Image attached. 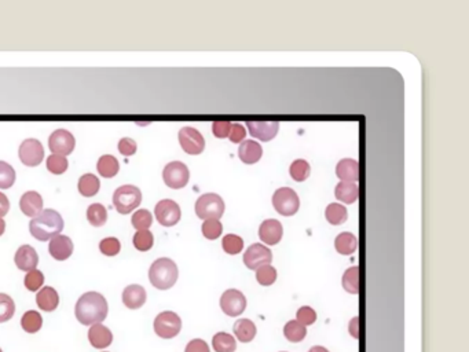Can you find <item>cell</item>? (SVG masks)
Returning <instances> with one entry per match:
<instances>
[{"label": "cell", "mask_w": 469, "mask_h": 352, "mask_svg": "<svg viewBox=\"0 0 469 352\" xmlns=\"http://www.w3.org/2000/svg\"><path fill=\"white\" fill-rule=\"evenodd\" d=\"M109 306L106 299L98 292L84 293L76 303L75 315L82 325L93 326L102 324L108 317Z\"/></svg>", "instance_id": "6da1fadb"}, {"label": "cell", "mask_w": 469, "mask_h": 352, "mask_svg": "<svg viewBox=\"0 0 469 352\" xmlns=\"http://www.w3.org/2000/svg\"><path fill=\"white\" fill-rule=\"evenodd\" d=\"M64 228L62 216L54 209H43L29 223L30 234L39 241H48Z\"/></svg>", "instance_id": "7a4b0ae2"}, {"label": "cell", "mask_w": 469, "mask_h": 352, "mask_svg": "<svg viewBox=\"0 0 469 352\" xmlns=\"http://www.w3.org/2000/svg\"><path fill=\"white\" fill-rule=\"evenodd\" d=\"M178 275V266L168 257L157 259L149 270V280L152 285L160 291L171 289L176 284Z\"/></svg>", "instance_id": "3957f363"}, {"label": "cell", "mask_w": 469, "mask_h": 352, "mask_svg": "<svg viewBox=\"0 0 469 352\" xmlns=\"http://www.w3.org/2000/svg\"><path fill=\"white\" fill-rule=\"evenodd\" d=\"M142 202V193L137 186L133 184H124L119 187L113 194V205L116 209L123 213L128 215L135 208L140 206Z\"/></svg>", "instance_id": "277c9868"}, {"label": "cell", "mask_w": 469, "mask_h": 352, "mask_svg": "<svg viewBox=\"0 0 469 352\" xmlns=\"http://www.w3.org/2000/svg\"><path fill=\"white\" fill-rule=\"evenodd\" d=\"M195 213L202 220H219L224 213V202L215 193L204 194L195 202Z\"/></svg>", "instance_id": "5b68a950"}, {"label": "cell", "mask_w": 469, "mask_h": 352, "mask_svg": "<svg viewBox=\"0 0 469 352\" xmlns=\"http://www.w3.org/2000/svg\"><path fill=\"white\" fill-rule=\"evenodd\" d=\"M273 205L280 215L292 216L299 211L300 201L295 190L289 187H281L273 195Z\"/></svg>", "instance_id": "8992f818"}, {"label": "cell", "mask_w": 469, "mask_h": 352, "mask_svg": "<svg viewBox=\"0 0 469 352\" xmlns=\"http://www.w3.org/2000/svg\"><path fill=\"white\" fill-rule=\"evenodd\" d=\"M153 326L158 338L173 339L180 333L182 320L172 311H164L157 315Z\"/></svg>", "instance_id": "52a82bcc"}, {"label": "cell", "mask_w": 469, "mask_h": 352, "mask_svg": "<svg viewBox=\"0 0 469 352\" xmlns=\"http://www.w3.org/2000/svg\"><path fill=\"white\" fill-rule=\"evenodd\" d=\"M162 179L165 184L171 188H183L190 179L189 168L180 162H172L165 166L162 171Z\"/></svg>", "instance_id": "ba28073f"}, {"label": "cell", "mask_w": 469, "mask_h": 352, "mask_svg": "<svg viewBox=\"0 0 469 352\" xmlns=\"http://www.w3.org/2000/svg\"><path fill=\"white\" fill-rule=\"evenodd\" d=\"M179 144L182 149L191 156L201 155L205 149V139L204 137L191 127H183L179 131Z\"/></svg>", "instance_id": "9c48e42d"}, {"label": "cell", "mask_w": 469, "mask_h": 352, "mask_svg": "<svg viewBox=\"0 0 469 352\" xmlns=\"http://www.w3.org/2000/svg\"><path fill=\"white\" fill-rule=\"evenodd\" d=\"M19 160L26 167H37L44 159L43 145L37 139H25L18 150Z\"/></svg>", "instance_id": "30bf717a"}, {"label": "cell", "mask_w": 469, "mask_h": 352, "mask_svg": "<svg viewBox=\"0 0 469 352\" xmlns=\"http://www.w3.org/2000/svg\"><path fill=\"white\" fill-rule=\"evenodd\" d=\"M220 309L229 317H238L247 309V299L237 289L226 291L220 297Z\"/></svg>", "instance_id": "8fae6325"}, {"label": "cell", "mask_w": 469, "mask_h": 352, "mask_svg": "<svg viewBox=\"0 0 469 352\" xmlns=\"http://www.w3.org/2000/svg\"><path fill=\"white\" fill-rule=\"evenodd\" d=\"M75 146H76V139L66 130H57L50 135L48 148L52 152V155L66 157L68 155L73 152Z\"/></svg>", "instance_id": "7c38bea8"}, {"label": "cell", "mask_w": 469, "mask_h": 352, "mask_svg": "<svg viewBox=\"0 0 469 352\" xmlns=\"http://www.w3.org/2000/svg\"><path fill=\"white\" fill-rule=\"evenodd\" d=\"M271 262H273L271 251L262 244L251 245L244 255V264L249 270H258L266 264H270Z\"/></svg>", "instance_id": "4fadbf2b"}, {"label": "cell", "mask_w": 469, "mask_h": 352, "mask_svg": "<svg viewBox=\"0 0 469 352\" xmlns=\"http://www.w3.org/2000/svg\"><path fill=\"white\" fill-rule=\"evenodd\" d=\"M155 213L158 223L165 227L175 226L180 220L182 215L179 205L172 199H161L157 202Z\"/></svg>", "instance_id": "5bb4252c"}, {"label": "cell", "mask_w": 469, "mask_h": 352, "mask_svg": "<svg viewBox=\"0 0 469 352\" xmlns=\"http://www.w3.org/2000/svg\"><path fill=\"white\" fill-rule=\"evenodd\" d=\"M249 134L263 142L274 139L278 134L280 124L277 121H248L247 123Z\"/></svg>", "instance_id": "9a60e30c"}, {"label": "cell", "mask_w": 469, "mask_h": 352, "mask_svg": "<svg viewBox=\"0 0 469 352\" xmlns=\"http://www.w3.org/2000/svg\"><path fill=\"white\" fill-rule=\"evenodd\" d=\"M50 255L59 262H64L69 259L73 253V242L68 235L58 234L54 238H51L50 245H48Z\"/></svg>", "instance_id": "2e32d148"}, {"label": "cell", "mask_w": 469, "mask_h": 352, "mask_svg": "<svg viewBox=\"0 0 469 352\" xmlns=\"http://www.w3.org/2000/svg\"><path fill=\"white\" fill-rule=\"evenodd\" d=\"M283 224L276 219H267L260 224L259 237L267 245H277L283 239Z\"/></svg>", "instance_id": "e0dca14e"}, {"label": "cell", "mask_w": 469, "mask_h": 352, "mask_svg": "<svg viewBox=\"0 0 469 352\" xmlns=\"http://www.w3.org/2000/svg\"><path fill=\"white\" fill-rule=\"evenodd\" d=\"M14 262L19 270L29 273L32 270H36L39 263V255L30 245H22L18 248Z\"/></svg>", "instance_id": "ac0fdd59"}, {"label": "cell", "mask_w": 469, "mask_h": 352, "mask_svg": "<svg viewBox=\"0 0 469 352\" xmlns=\"http://www.w3.org/2000/svg\"><path fill=\"white\" fill-rule=\"evenodd\" d=\"M88 342L97 350L108 349L113 342V335L109 328L102 324H95L88 331Z\"/></svg>", "instance_id": "d6986e66"}, {"label": "cell", "mask_w": 469, "mask_h": 352, "mask_svg": "<svg viewBox=\"0 0 469 352\" xmlns=\"http://www.w3.org/2000/svg\"><path fill=\"white\" fill-rule=\"evenodd\" d=\"M19 208L25 216L33 219L43 211V198L36 191H26L19 199Z\"/></svg>", "instance_id": "ffe728a7"}, {"label": "cell", "mask_w": 469, "mask_h": 352, "mask_svg": "<svg viewBox=\"0 0 469 352\" xmlns=\"http://www.w3.org/2000/svg\"><path fill=\"white\" fill-rule=\"evenodd\" d=\"M123 303L130 310H138L146 303V291L141 285H130L123 291Z\"/></svg>", "instance_id": "44dd1931"}, {"label": "cell", "mask_w": 469, "mask_h": 352, "mask_svg": "<svg viewBox=\"0 0 469 352\" xmlns=\"http://www.w3.org/2000/svg\"><path fill=\"white\" fill-rule=\"evenodd\" d=\"M263 156V149L260 144L255 141H245L240 145L238 149V157L244 164H256Z\"/></svg>", "instance_id": "7402d4cb"}, {"label": "cell", "mask_w": 469, "mask_h": 352, "mask_svg": "<svg viewBox=\"0 0 469 352\" xmlns=\"http://www.w3.org/2000/svg\"><path fill=\"white\" fill-rule=\"evenodd\" d=\"M36 303L39 306L40 310L46 311V313H51L54 311L58 304H59V296L58 292L51 288V286H43L36 296Z\"/></svg>", "instance_id": "603a6c76"}, {"label": "cell", "mask_w": 469, "mask_h": 352, "mask_svg": "<svg viewBox=\"0 0 469 352\" xmlns=\"http://www.w3.org/2000/svg\"><path fill=\"white\" fill-rule=\"evenodd\" d=\"M336 175L341 182L355 183L359 179V166L352 159H343L336 167Z\"/></svg>", "instance_id": "cb8c5ba5"}, {"label": "cell", "mask_w": 469, "mask_h": 352, "mask_svg": "<svg viewBox=\"0 0 469 352\" xmlns=\"http://www.w3.org/2000/svg\"><path fill=\"white\" fill-rule=\"evenodd\" d=\"M234 335L236 338L238 339V342L241 343H249L255 339L256 336V325L248 320V318H244V320H238L236 324H234Z\"/></svg>", "instance_id": "d4e9b609"}, {"label": "cell", "mask_w": 469, "mask_h": 352, "mask_svg": "<svg viewBox=\"0 0 469 352\" xmlns=\"http://www.w3.org/2000/svg\"><path fill=\"white\" fill-rule=\"evenodd\" d=\"M334 195L344 204H354L358 198V186L351 182H340L334 188Z\"/></svg>", "instance_id": "484cf974"}, {"label": "cell", "mask_w": 469, "mask_h": 352, "mask_svg": "<svg viewBox=\"0 0 469 352\" xmlns=\"http://www.w3.org/2000/svg\"><path fill=\"white\" fill-rule=\"evenodd\" d=\"M356 245H358V241H356V237L352 233H341L334 239L336 251L340 255H344V256L352 255L356 249Z\"/></svg>", "instance_id": "4316f807"}, {"label": "cell", "mask_w": 469, "mask_h": 352, "mask_svg": "<svg viewBox=\"0 0 469 352\" xmlns=\"http://www.w3.org/2000/svg\"><path fill=\"white\" fill-rule=\"evenodd\" d=\"M97 168H98V173L101 174V176H104V177H115V176L119 174L120 164H119V162H117V159L115 156L105 155V156H102L98 160Z\"/></svg>", "instance_id": "83f0119b"}, {"label": "cell", "mask_w": 469, "mask_h": 352, "mask_svg": "<svg viewBox=\"0 0 469 352\" xmlns=\"http://www.w3.org/2000/svg\"><path fill=\"white\" fill-rule=\"evenodd\" d=\"M284 336L291 343H300L307 336V329L298 321H289L284 326Z\"/></svg>", "instance_id": "f1b7e54d"}, {"label": "cell", "mask_w": 469, "mask_h": 352, "mask_svg": "<svg viewBox=\"0 0 469 352\" xmlns=\"http://www.w3.org/2000/svg\"><path fill=\"white\" fill-rule=\"evenodd\" d=\"M21 326L26 333H37L43 326V318L37 311H26L21 318Z\"/></svg>", "instance_id": "f546056e"}, {"label": "cell", "mask_w": 469, "mask_h": 352, "mask_svg": "<svg viewBox=\"0 0 469 352\" xmlns=\"http://www.w3.org/2000/svg\"><path fill=\"white\" fill-rule=\"evenodd\" d=\"M325 216H326V220L333 226L344 224L348 219L347 209L340 204H329L325 211Z\"/></svg>", "instance_id": "4dcf8cb0"}, {"label": "cell", "mask_w": 469, "mask_h": 352, "mask_svg": "<svg viewBox=\"0 0 469 352\" xmlns=\"http://www.w3.org/2000/svg\"><path fill=\"white\" fill-rule=\"evenodd\" d=\"M99 179L93 174H86L79 180V191L83 197H94L99 191Z\"/></svg>", "instance_id": "1f68e13d"}, {"label": "cell", "mask_w": 469, "mask_h": 352, "mask_svg": "<svg viewBox=\"0 0 469 352\" xmlns=\"http://www.w3.org/2000/svg\"><path fill=\"white\" fill-rule=\"evenodd\" d=\"M212 346L216 352H236L237 343L236 339L224 332H219L212 339Z\"/></svg>", "instance_id": "d6a6232c"}, {"label": "cell", "mask_w": 469, "mask_h": 352, "mask_svg": "<svg viewBox=\"0 0 469 352\" xmlns=\"http://www.w3.org/2000/svg\"><path fill=\"white\" fill-rule=\"evenodd\" d=\"M87 220L94 227H101L108 220V211L101 204H93L87 209Z\"/></svg>", "instance_id": "836d02e7"}, {"label": "cell", "mask_w": 469, "mask_h": 352, "mask_svg": "<svg viewBox=\"0 0 469 352\" xmlns=\"http://www.w3.org/2000/svg\"><path fill=\"white\" fill-rule=\"evenodd\" d=\"M343 288L351 295H356L359 292V268L350 267L343 275Z\"/></svg>", "instance_id": "e575fe53"}, {"label": "cell", "mask_w": 469, "mask_h": 352, "mask_svg": "<svg viewBox=\"0 0 469 352\" xmlns=\"http://www.w3.org/2000/svg\"><path fill=\"white\" fill-rule=\"evenodd\" d=\"M134 246L141 251V252H148L153 248L155 244V237L149 230H142V231H137L134 235Z\"/></svg>", "instance_id": "d590c367"}, {"label": "cell", "mask_w": 469, "mask_h": 352, "mask_svg": "<svg viewBox=\"0 0 469 352\" xmlns=\"http://www.w3.org/2000/svg\"><path fill=\"white\" fill-rule=\"evenodd\" d=\"M312 173V168L306 160H296L291 164L289 174L296 182H305Z\"/></svg>", "instance_id": "8d00e7d4"}, {"label": "cell", "mask_w": 469, "mask_h": 352, "mask_svg": "<svg viewBox=\"0 0 469 352\" xmlns=\"http://www.w3.org/2000/svg\"><path fill=\"white\" fill-rule=\"evenodd\" d=\"M15 314V303L14 300L6 295L0 293V324L10 321Z\"/></svg>", "instance_id": "74e56055"}, {"label": "cell", "mask_w": 469, "mask_h": 352, "mask_svg": "<svg viewBox=\"0 0 469 352\" xmlns=\"http://www.w3.org/2000/svg\"><path fill=\"white\" fill-rule=\"evenodd\" d=\"M131 223H133V226L138 231L148 230L152 226V223H153V216H152V213L148 209H140V211H137L134 213V216L131 219Z\"/></svg>", "instance_id": "f35d334b"}, {"label": "cell", "mask_w": 469, "mask_h": 352, "mask_svg": "<svg viewBox=\"0 0 469 352\" xmlns=\"http://www.w3.org/2000/svg\"><path fill=\"white\" fill-rule=\"evenodd\" d=\"M222 248L229 255H237L244 248V241L236 234H227L222 241Z\"/></svg>", "instance_id": "ab89813d"}, {"label": "cell", "mask_w": 469, "mask_h": 352, "mask_svg": "<svg viewBox=\"0 0 469 352\" xmlns=\"http://www.w3.org/2000/svg\"><path fill=\"white\" fill-rule=\"evenodd\" d=\"M256 280L262 286H270L277 280V270L271 264H266L256 270Z\"/></svg>", "instance_id": "60d3db41"}, {"label": "cell", "mask_w": 469, "mask_h": 352, "mask_svg": "<svg viewBox=\"0 0 469 352\" xmlns=\"http://www.w3.org/2000/svg\"><path fill=\"white\" fill-rule=\"evenodd\" d=\"M68 167H69L68 159L64 156L51 155L47 159V170L54 175H62L68 170Z\"/></svg>", "instance_id": "b9f144b4"}, {"label": "cell", "mask_w": 469, "mask_h": 352, "mask_svg": "<svg viewBox=\"0 0 469 352\" xmlns=\"http://www.w3.org/2000/svg\"><path fill=\"white\" fill-rule=\"evenodd\" d=\"M23 284L26 286L28 291L30 292H37L40 291V288L43 286L44 284V275L40 270H32L29 271L26 275H25V280H23Z\"/></svg>", "instance_id": "7bdbcfd3"}, {"label": "cell", "mask_w": 469, "mask_h": 352, "mask_svg": "<svg viewBox=\"0 0 469 352\" xmlns=\"http://www.w3.org/2000/svg\"><path fill=\"white\" fill-rule=\"evenodd\" d=\"M202 234L205 238L208 239H216L222 235V231H223V226L219 220H204L202 223Z\"/></svg>", "instance_id": "ee69618b"}, {"label": "cell", "mask_w": 469, "mask_h": 352, "mask_svg": "<svg viewBox=\"0 0 469 352\" xmlns=\"http://www.w3.org/2000/svg\"><path fill=\"white\" fill-rule=\"evenodd\" d=\"M15 182V171L14 168L4 163L0 162V188H10Z\"/></svg>", "instance_id": "f6af8a7d"}, {"label": "cell", "mask_w": 469, "mask_h": 352, "mask_svg": "<svg viewBox=\"0 0 469 352\" xmlns=\"http://www.w3.org/2000/svg\"><path fill=\"white\" fill-rule=\"evenodd\" d=\"M99 249L105 256H116L117 253H120L122 245H120V241L117 238L108 237V238L101 241Z\"/></svg>", "instance_id": "bcb514c9"}, {"label": "cell", "mask_w": 469, "mask_h": 352, "mask_svg": "<svg viewBox=\"0 0 469 352\" xmlns=\"http://www.w3.org/2000/svg\"><path fill=\"white\" fill-rule=\"evenodd\" d=\"M296 321L300 322V324L305 325V326L313 325L314 322L316 321V313L314 311L312 307L305 306V307L299 309V311H298V314H296Z\"/></svg>", "instance_id": "7dc6e473"}, {"label": "cell", "mask_w": 469, "mask_h": 352, "mask_svg": "<svg viewBox=\"0 0 469 352\" xmlns=\"http://www.w3.org/2000/svg\"><path fill=\"white\" fill-rule=\"evenodd\" d=\"M230 130H231L230 121H213L212 124V133L219 139L227 138L230 134Z\"/></svg>", "instance_id": "c3c4849f"}, {"label": "cell", "mask_w": 469, "mask_h": 352, "mask_svg": "<svg viewBox=\"0 0 469 352\" xmlns=\"http://www.w3.org/2000/svg\"><path fill=\"white\" fill-rule=\"evenodd\" d=\"M119 152L124 156H133L137 152V142L131 138H123L119 142Z\"/></svg>", "instance_id": "681fc988"}, {"label": "cell", "mask_w": 469, "mask_h": 352, "mask_svg": "<svg viewBox=\"0 0 469 352\" xmlns=\"http://www.w3.org/2000/svg\"><path fill=\"white\" fill-rule=\"evenodd\" d=\"M247 137V131L242 124H231V130L229 138L233 144H241Z\"/></svg>", "instance_id": "f907efd6"}, {"label": "cell", "mask_w": 469, "mask_h": 352, "mask_svg": "<svg viewBox=\"0 0 469 352\" xmlns=\"http://www.w3.org/2000/svg\"><path fill=\"white\" fill-rule=\"evenodd\" d=\"M184 352H211L208 344L201 340V339H194L191 342H189V344L186 346Z\"/></svg>", "instance_id": "816d5d0a"}, {"label": "cell", "mask_w": 469, "mask_h": 352, "mask_svg": "<svg viewBox=\"0 0 469 352\" xmlns=\"http://www.w3.org/2000/svg\"><path fill=\"white\" fill-rule=\"evenodd\" d=\"M10 209V202H8V198L0 191V217H3L4 215H7Z\"/></svg>", "instance_id": "f5cc1de1"}, {"label": "cell", "mask_w": 469, "mask_h": 352, "mask_svg": "<svg viewBox=\"0 0 469 352\" xmlns=\"http://www.w3.org/2000/svg\"><path fill=\"white\" fill-rule=\"evenodd\" d=\"M350 329V333L354 339H358L359 338V328H358V318H354L348 326Z\"/></svg>", "instance_id": "db71d44e"}, {"label": "cell", "mask_w": 469, "mask_h": 352, "mask_svg": "<svg viewBox=\"0 0 469 352\" xmlns=\"http://www.w3.org/2000/svg\"><path fill=\"white\" fill-rule=\"evenodd\" d=\"M309 352H329L325 347H322V346H315V347H313L312 350Z\"/></svg>", "instance_id": "11a10c76"}, {"label": "cell", "mask_w": 469, "mask_h": 352, "mask_svg": "<svg viewBox=\"0 0 469 352\" xmlns=\"http://www.w3.org/2000/svg\"><path fill=\"white\" fill-rule=\"evenodd\" d=\"M4 228H6V223H4V220L0 217V235L4 233Z\"/></svg>", "instance_id": "9f6ffc18"}, {"label": "cell", "mask_w": 469, "mask_h": 352, "mask_svg": "<svg viewBox=\"0 0 469 352\" xmlns=\"http://www.w3.org/2000/svg\"><path fill=\"white\" fill-rule=\"evenodd\" d=\"M0 352H3V351H1V349H0Z\"/></svg>", "instance_id": "6f0895ef"}, {"label": "cell", "mask_w": 469, "mask_h": 352, "mask_svg": "<svg viewBox=\"0 0 469 352\" xmlns=\"http://www.w3.org/2000/svg\"><path fill=\"white\" fill-rule=\"evenodd\" d=\"M281 352H285V351H281Z\"/></svg>", "instance_id": "680465c9"}]
</instances>
